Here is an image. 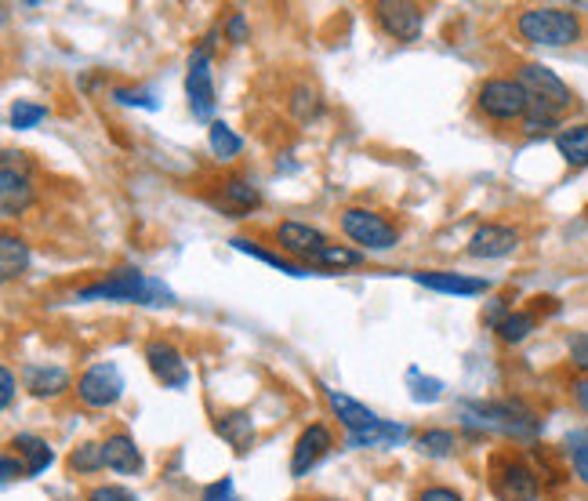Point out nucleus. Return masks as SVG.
<instances>
[{"label":"nucleus","mask_w":588,"mask_h":501,"mask_svg":"<svg viewBox=\"0 0 588 501\" xmlns=\"http://www.w3.org/2000/svg\"><path fill=\"white\" fill-rule=\"evenodd\" d=\"M277 247H280V255L287 258H295L298 266H312V258L320 255L323 247H328V233H320L317 225H309V222H295V218H287L277 225Z\"/></svg>","instance_id":"9b49d317"},{"label":"nucleus","mask_w":588,"mask_h":501,"mask_svg":"<svg viewBox=\"0 0 588 501\" xmlns=\"http://www.w3.org/2000/svg\"><path fill=\"white\" fill-rule=\"evenodd\" d=\"M207 146H211V153L222 160V164H229V160H236V157L244 153V139H240V135H236L225 120H211Z\"/></svg>","instance_id":"c85d7f7f"},{"label":"nucleus","mask_w":588,"mask_h":501,"mask_svg":"<svg viewBox=\"0 0 588 501\" xmlns=\"http://www.w3.org/2000/svg\"><path fill=\"white\" fill-rule=\"evenodd\" d=\"M567 450L570 455H588V429H578L567 436Z\"/></svg>","instance_id":"c03bdc74"},{"label":"nucleus","mask_w":588,"mask_h":501,"mask_svg":"<svg viewBox=\"0 0 588 501\" xmlns=\"http://www.w3.org/2000/svg\"><path fill=\"white\" fill-rule=\"evenodd\" d=\"M225 41H229V44H244L247 41V36H252V33H247V19H244V11H233V15L229 19H225Z\"/></svg>","instance_id":"58836bf2"},{"label":"nucleus","mask_w":588,"mask_h":501,"mask_svg":"<svg viewBox=\"0 0 588 501\" xmlns=\"http://www.w3.org/2000/svg\"><path fill=\"white\" fill-rule=\"evenodd\" d=\"M215 436H222L236 455H247L255 447V418L247 411H222L215 418Z\"/></svg>","instance_id":"aec40b11"},{"label":"nucleus","mask_w":588,"mask_h":501,"mask_svg":"<svg viewBox=\"0 0 588 501\" xmlns=\"http://www.w3.org/2000/svg\"><path fill=\"white\" fill-rule=\"evenodd\" d=\"M44 117H47V106H41V103H26V98H19V103L11 106V128L15 131H30Z\"/></svg>","instance_id":"473e14b6"},{"label":"nucleus","mask_w":588,"mask_h":501,"mask_svg":"<svg viewBox=\"0 0 588 501\" xmlns=\"http://www.w3.org/2000/svg\"><path fill=\"white\" fill-rule=\"evenodd\" d=\"M534 312H537V317H542V312H559V298L537 295V298H534Z\"/></svg>","instance_id":"49530a36"},{"label":"nucleus","mask_w":588,"mask_h":501,"mask_svg":"<svg viewBox=\"0 0 588 501\" xmlns=\"http://www.w3.org/2000/svg\"><path fill=\"white\" fill-rule=\"evenodd\" d=\"M66 466H70V472H77V476H95V472H103V469H106L103 444H95V440L77 444V447L70 450Z\"/></svg>","instance_id":"7c9ffc66"},{"label":"nucleus","mask_w":588,"mask_h":501,"mask_svg":"<svg viewBox=\"0 0 588 501\" xmlns=\"http://www.w3.org/2000/svg\"><path fill=\"white\" fill-rule=\"evenodd\" d=\"M516 81L527 87L537 106H548L556 113H567L574 106L570 84L563 81L556 70H548L545 62H523V66L516 70Z\"/></svg>","instance_id":"1a4fd4ad"},{"label":"nucleus","mask_w":588,"mask_h":501,"mask_svg":"<svg viewBox=\"0 0 588 501\" xmlns=\"http://www.w3.org/2000/svg\"><path fill=\"white\" fill-rule=\"evenodd\" d=\"M229 244H233L236 250H244V255H252V258H258V262H266V266L287 273V277H309V273H312V269H306V266H298L295 258L280 255V250H266V247H258L255 241H244V236H233Z\"/></svg>","instance_id":"a878e982"},{"label":"nucleus","mask_w":588,"mask_h":501,"mask_svg":"<svg viewBox=\"0 0 588 501\" xmlns=\"http://www.w3.org/2000/svg\"><path fill=\"white\" fill-rule=\"evenodd\" d=\"M320 390H323V399H328V407L334 411V418L342 422V429H345L349 436H364V433L378 429V425L385 422V418L374 415L371 407L360 404V399L338 393V390H331V385H320Z\"/></svg>","instance_id":"2eb2a0df"},{"label":"nucleus","mask_w":588,"mask_h":501,"mask_svg":"<svg viewBox=\"0 0 588 501\" xmlns=\"http://www.w3.org/2000/svg\"><path fill=\"white\" fill-rule=\"evenodd\" d=\"M415 284L429 287L440 295H458V298H480L491 291V284L483 277H466V273H450V269H421L415 273Z\"/></svg>","instance_id":"dca6fc26"},{"label":"nucleus","mask_w":588,"mask_h":501,"mask_svg":"<svg viewBox=\"0 0 588 501\" xmlns=\"http://www.w3.org/2000/svg\"><path fill=\"white\" fill-rule=\"evenodd\" d=\"M103 458H106V469L120 472V476H139L146 469V458H142L139 444H135V436L124 433V429L109 433L103 440Z\"/></svg>","instance_id":"a211bd4d"},{"label":"nucleus","mask_w":588,"mask_h":501,"mask_svg":"<svg viewBox=\"0 0 588 501\" xmlns=\"http://www.w3.org/2000/svg\"><path fill=\"white\" fill-rule=\"evenodd\" d=\"M338 225H342V233L356 244V250H364V255L367 250H393L399 244L396 225L371 207H345L342 215H338Z\"/></svg>","instance_id":"423d86ee"},{"label":"nucleus","mask_w":588,"mask_h":501,"mask_svg":"<svg viewBox=\"0 0 588 501\" xmlns=\"http://www.w3.org/2000/svg\"><path fill=\"white\" fill-rule=\"evenodd\" d=\"M81 302H131V306H174V291L142 269H117L109 277L84 284L77 291Z\"/></svg>","instance_id":"f03ea898"},{"label":"nucleus","mask_w":588,"mask_h":501,"mask_svg":"<svg viewBox=\"0 0 588 501\" xmlns=\"http://www.w3.org/2000/svg\"><path fill=\"white\" fill-rule=\"evenodd\" d=\"M331 447H334V433L328 429V425L323 422L306 425V429L298 433L295 447H291V476L295 480H302V476H309L312 469H317L320 461L331 455Z\"/></svg>","instance_id":"4468645a"},{"label":"nucleus","mask_w":588,"mask_h":501,"mask_svg":"<svg viewBox=\"0 0 588 501\" xmlns=\"http://www.w3.org/2000/svg\"><path fill=\"white\" fill-rule=\"evenodd\" d=\"M410 374H415V379H418V371H410ZM443 396V382H436V379H418V390H415V399H418V404H425V399H429V404H432V399H440Z\"/></svg>","instance_id":"a19ab883"},{"label":"nucleus","mask_w":588,"mask_h":501,"mask_svg":"<svg viewBox=\"0 0 588 501\" xmlns=\"http://www.w3.org/2000/svg\"><path fill=\"white\" fill-rule=\"evenodd\" d=\"M360 266H364V250L345 247V244H328L317 258H312L309 269H317V273H345V269H360Z\"/></svg>","instance_id":"393cba45"},{"label":"nucleus","mask_w":588,"mask_h":501,"mask_svg":"<svg viewBox=\"0 0 588 501\" xmlns=\"http://www.w3.org/2000/svg\"><path fill=\"white\" fill-rule=\"evenodd\" d=\"M84 501H139V494H135L131 487H120V483H98L87 491Z\"/></svg>","instance_id":"f704fd0d"},{"label":"nucleus","mask_w":588,"mask_h":501,"mask_svg":"<svg viewBox=\"0 0 588 501\" xmlns=\"http://www.w3.org/2000/svg\"><path fill=\"white\" fill-rule=\"evenodd\" d=\"M0 385H4V390H0V404H4V411L15 404V371L11 367H4L0 371Z\"/></svg>","instance_id":"37998d69"},{"label":"nucleus","mask_w":588,"mask_h":501,"mask_svg":"<svg viewBox=\"0 0 588 501\" xmlns=\"http://www.w3.org/2000/svg\"><path fill=\"white\" fill-rule=\"evenodd\" d=\"M287 109L298 124H312L323 117V98L312 84H298L291 87V98H287Z\"/></svg>","instance_id":"cd10ccee"},{"label":"nucleus","mask_w":588,"mask_h":501,"mask_svg":"<svg viewBox=\"0 0 588 501\" xmlns=\"http://www.w3.org/2000/svg\"><path fill=\"white\" fill-rule=\"evenodd\" d=\"M124 396V374L117 363H92L77 379V399L92 411L117 407Z\"/></svg>","instance_id":"9d476101"},{"label":"nucleus","mask_w":588,"mask_h":501,"mask_svg":"<svg viewBox=\"0 0 588 501\" xmlns=\"http://www.w3.org/2000/svg\"><path fill=\"white\" fill-rule=\"evenodd\" d=\"M146 367L149 374L164 385V390H185L190 385V363H185V356L174 349L171 342H164V338H153V342H146Z\"/></svg>","instance_id":"f8f14e48"},{"label":"nucleus","mask_w":588,"mask_h":501,"mask_svg":"<svg viewBox=\"0 0 588 501\" xmlns=\"http://www.w3.org/2000/svg\"><path fill=\"white\" fill-rule=\"evenodd\" d=\"M22 476H30V472H26V466H22L19 455H4V458H0V480L15 483V480H22Z\"/></svg>","instance_id":"ea45409f"},{"label":"nucleus","mask_w":588,"mask_h":501,"mask_svg":"<svg viewBox=\"0 0 588 501\" xmlns=\"http://www.w3.org/2000/svg\"><path fill=\"white\" fill-rule=\"evenodd\" d=\"M415 501H466V498H461V494L455 491V487L436 483V487H425V491H421Z\"/></svg>","instance_id":"79ce46f5"},{"label":"nucleus","mask_w":588,"mask_h":501,"mask_svg":"<svg viewBox=\"0 0 588 501\" xmlns=\"http://www.w3.org/2000/svg\"><path fill=\"white\" fill-rule=\"evenodd\" d=\"M570 396H574V404H578L585 415H588V379H578L570 385Z\"/></svg>","instance_id":"a18cd8bd"},{"label":"nucleus","mask_w":588,"mask_h":501,"mask_svg":"<svg viewBox=\"0 0 588 501\" xmlns=\"http://www.w3.org/2000/svg\"><path fill=\"white\" fill-rule=\"evenodd\" d=\"M22 385L33 399H58L70 390V371L58 367V363H26L22 367Z\"/></svg>","instance_id":"f3484780"},{"label":"nucleus","mask_w":588,"mask_h":501,"mask_svg":"<svg viewBox=\"0 0 588 501\" xmlns=\"http://www.w3.org/2000/svg\"><path fill=\"white\" fill-rule=\"evenodd\" d=\"M317 501H338V498H317Z\"/></svg>","instance_id":"09e8293b"},{"label":"nucleus","mask_w":588,"mask_h":501,"mask_svg":"<svg viewBox=\"0 0 588 501\" xmlns=\"http://www.w3.org/2000/svg\"><path fill=\"white\" fill-rule=\"evenodd\" d=\"M509 312H512V295H494L491 302L483 306V323H487V328H498Z\"/></svg>","instance_id":"e433bc0d"},{"label":"nucleus","mask_w":588,"mask_h":501,"mask_svg":"<svg viewBox=\"0 0 588 501\" xmlns=\"http://www.w3.org/2000/svg\"><path fill=\"white\" fill-rule=\"evenodd\" d=\"M11 455L22 458V466H26L30 476L47 472V469H52V461H55L52 444L41 440V436H33V433H15V436H11Z\"/></svg>","instance_id":"412c9836"},{"label":"nucleus","mask_w":588,"mask_h":501,"mask_svg":"<svg viewBox=\"0 0 588 501\" xmlns=\"http://www.w3.org/2000/svg\"><path fill=\"white\" fill-rule=\"evenodd\" d=\"M371 19L389 41H399V44L418 41L425 30V11L418 4H410V0H374Z\"/></svg>","instance_id":"6e6552de"},{"label":"nucleus","mask_w":588,"mask_h":501,"mask_svg":"<svg viewBox=\"0 0 588 501\" xmlns=\"http://www.w3.org/2000/svg\"><path fill=\"white\" fill-rule=\"evenodd\" d=\"M516 36L534 47H570V44H581L585 19L574 8L534 4L516 15Z\"/></svg>","instance_id":"7ed1b4c3"},{"label":"nucleus","mask_w":588,"mask_h":501,"mask_svg":"<svg viewBox=\"0 0 588 501\" xmlns=\"http://www.w3.org/2000/svg\"><path fill=\"white\" fill-rule=\"evenodd\" d=\"M415 450L421 458H450L458 450V433L455 429H425L415 436Z\"/></svg>","instance_id":"c756f323"},{"label":"nucleus","mask_w":588,"mask_h":501,"mask_svg":"<svg viewBox=\"0 0 588 501\" xmlns=\"http://www.w3.org/2000/svg\"><path fill=\"white\" fill-rule=\"evenodd\" d=\"M531 106H534V98L516 77H491V81H483L477 92V109L491 124H523Z\"/></svg>","instance_id":"39448f33"},{"label":"nucleus","mask_w":588,"mask_h":501,"mask_svg":"<svg viewBox=\"0 0 588 501\" xmlns=\"http://www.w3.org/2000/svg\"><path fill=\"white\" fill-rule=\"evenodd\" d=\"M520 244H523V233L516 230V225L483 222L480 230L469 236L466 255L469 258H480V262H498V258H509Z\"/></svg>","instance_id":"ddd939ff"},{"label":"nucleus","mask_w":588,"mask_h":501,"mask_svg":"<svg viewBox=\"0 0 588 501\" xmlns=\"http://www.w3.org/2000/svg\"><path fill=\"white\" fill-rule=\"evenodd\" d=\"M30 244L22 241V236L15 233H4L0 236V277L4 280H15L22 277V273L30 269Z\"/></svg>","instance_id":"b1692460"},{"label":"nucleus","mask_w":588,"mask_h":501,"mask_svg":"<svg viewBox=\"0 0 588 501\" xmlns=\"http://www.w3.org/2000/svg\"><path fill=\"white\" fill-rule=\"evenodd\" d=\"M570 466H574V476L588 487V455H570Z\"/></svg>","instance_id":"de8ad7c7"},{"label":"nucleus","mask_w":588,"mask_h":501,"mask_svg":"<svg viewBox=\"0 0 588 501\" xmlns=\"http://www.w3.org/2000/svg\"><path fill=\"white\" fill-rule=\"evenodd\" d=\"M200 501H240V498H236L233 476H222V480L207 483V487H204V494H200Z\"/></svg>","instance_id":"4c0bfd02"},{"label":"nucleus","mask_w":588,"mask_h":501,"mask_svg":"<svg viewBox=\"0 0 588 501\" xmlns=\"http://www.w3.org/2000/svg\"><path fill=\"white\" fill-rule=\"evenodd\" d=\"M113 98H117L120 106H142V109L160 106L153 98V92H142V87H113Z\"/></svg>","instance_id":"c9c22d12"},{"label":"nucleus","mask_w":588,"mask_h":501,"mask_svg":"<svg viewBox=\"0 0 588 501\" xmlns=\"http://www.w3.org/2000/svg\"><path fill=\"white\" fill-rule=\"evenodd\" d=\"M30 204H33L30 174L4 164V171H0V211H4V218H19Z\"/></svg>","instance_id":"6ab92c4d"},{"label":"nucleus","mask_w":588,"mask_h":501,"mask_svg":"<svg viewBox=\"0 0 588 501\" xmlns=\"http://www.w3.org/2000/svg\"><path fill=\"white\" fill-rule=\"evenodd\" d=\"M185 103L196 120H211V113L218 106V92H215V73H211V41H204L190 55V66H185Z\"/></svg>","instance_id":"0eeeda50"},{"label":"nucleus","mask_w":588,"mask_h":501,"mask_svg":"<svg viewBox=\"0 0 588 501\" xmlns=\"http://www.w3.org/2000/svg\"><path fill=\"white\" fill-rule=\"evenodd\" d=\"M556 153L563 157V164L585 171L588 168V120L570 124V128L556 131Z\"/></svg>","instance_id":"5701e85b"},{"label":"nucleus","mask_w":588,"mask_h":501,"mask_svg":"<svg viewBox=\"0 0 588 501\" xmlns=\"http://www.w3.org/2000/svg\"><path fill=\"white\" fill-rule=\"evenodd\" d=\"M461 425L480 436V433H494V436H509V440H534L542 433V418L537 411L527 407L523 399H469L461 404Z\"/></svg>","instance_id":"f257e3e1"},{"label":"nucleus","mask_w":588,"mask_h":501,"mask_svg":"<svg viewBox=\"0 0 588 501\" xmlns=\"http://www.w3.org/2000/svg\"><path fill=\"white\" fill-rule=\"evenodd\" d=\"M567 353H570V367L578 371L581 379H588V331L567 338Z\"/></svg>","instance_id":"72a5a7b5"},{"label":"nucleus","mask_w":588,"mask_h":501,"mask_svg":"<svg viewBox=\"0 0 588 501\" xmlns=\"http://www.w3.org/2000/svg\"><path fill=\"white\" fill-rule=\"evenodd\" d=\"M487 483L498 501H537L542 498V476L512 450H498L487 461Z\"/></svg>","instance_id":"20e7f679"},{"label":"nucleus","mask_w":588,"mask_h":501,"mask_svg":"<svg viewBox=\"0 0 588 501\" xmlns=\"http://www.w3.org/2000/svg\"><path fill=\"white\" fill-rule=\"evenodd\" d=\"M534 331H537V312H534V309H512L509 317L494 328L498 342H505V345L527 342V338H531Z\"/></svg>","instance_id":"bb28decb"},{"label":"nucleus","mask_w":588,"mask_h":501,"mask_svg":"<svg viewBox=\"0 0 588 501\" xmlns=\"http://www.w3.org/2000/svg\"><path fill=\"white\" fill-rule=\"evenodd\" d=\"M222 207L233 211V218H247L252 211L261 207V193L255 182L240 179V174H229V179L222 182Z\"/></svg>","instance_id":"4be33fe9"},{"label":"nucleus","mask_w":588,"mask_h":501,"mask_svg":"<svg viewBox=\"0 0 588 501\" xmlns=\"http://www.w3.org/2000/svg\"><path fill=\"white\" fill-rule=\"evenodd\" d=\"M559 117L563 113H556V109H548V106H531V113H527V120L520 124L523 128V135H531V139H537V135H548L553 128H559Z\"/></svg>","instance_id":"2f4dec72"}]
</instances>
